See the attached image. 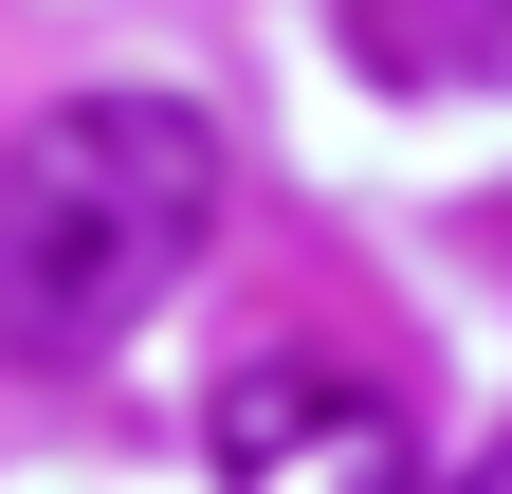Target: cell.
<instances>
[{"label":"cell","mask_w":512,"mask_h":494,"mask_svg":"<svg viewBox=\"0 0 512 494\" xmlns=\"http://www.w3.org/2000/svg\"><path fill=\"white\" fill-rule=\"evenodd\" d=\"M348 55L384 92H512V0H348Z\"/></svg>","instance_id":"3957f363"},{"label":"cell","mask_w":512,"mask_h":494,"mask_svg":"<svg viewBox=\"0 0 512 494\" xmlns=\"http://www.w3.org/2000/svg\"><path fill=\"white\" fill-rule=\"evenodd\" d=\"M458 494H512V440H494V458H476V476H458Z\"/></svg>","instance_id":"277c9868"},{"label":"cell","mask_w":512,"mask_h":494,"mask_svg":"<svg viewBox=\"0 0 512 494\" xmlns=\"http://www.w3.org/2000/svg\"><path fill=\"white\" fill-rule=\"evenodd\" d=\"M220 238V129L183 92H74L37 110L0 183V348L19 366H110Z\"/></svg>","instance_id":"6da1fadb"},{"label":"cell","mask_w":512,"mask_h":494,"mask_svg":"<svg viewBox=\"0 0 512 494\" xmlns=\"http://www.w3.org/2000/svg\"><path fill=\"white\" fill-rule=\"evenodd\" d=\"M202 476L220 494H421V440H403V403H384L366 366L256 348V366H220V403H202Z\"/></svg>","instance_id":"7a4b0ae2"}]
</instances>
